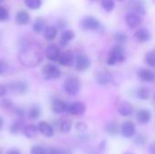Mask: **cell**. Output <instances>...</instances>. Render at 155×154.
Returning a JSON list of instances; mask_svg holds the SVG:
<instances>
[{"label":"cell","mask_w":155,"mask_h":154,"mask_svg":"<svg viewBox=\"0 0 155 154\" xmlns=\"http://www.w3.org/2000/svg\"><path fill=\"white\" fill-rule=\"evenodd\" d=\"M18 58L20 63L26 67H35L42 61V54L40 48L32 44H25L20 50Z\"/></svg>","instance_id":"6da1fadb"},{"label":"cell","mask_w":155,"mask_h":154,"mask_svg":"<svg viewBox=\"0 0 155 154\" xmlns=\"http://www.w3.org/2000/svg\"><path fill=\"white\" fill-rule=\"evenodd\" d=\"M80 27L84 31H94L99 32L103 30V25L98 19L94 16L86 15L80 21Z\"/></svg>","instance_id":"7a4b0ae2"},{"label":"cell","mask_w":155,"mask_h":154,"mask_svg":"<svg viewBox=\"0 0 155 154\" xmlns=\"http://www.w3.org/2000/svg\"><path fill=\"white\" fill-rule=\"evenodd\" d=\"M125 60V54L123 45L116 44L114 46L108 54L107 57V64L114 65L117 63H122Z\"/></svg>","instance_id":"3957f363"},{"label":"cell","mask_w":155,"mask_h":154,"mask_svg":"<svg viewBox=\"0 0 155 154\" xmlns=\"http://www.w3.org/2000/svg\"><path fill=\"white\" fill-rule=\"evenodd\" d=\"M80 89H81V83L77 77H74V76L68 77L64 84V92L71 96H74L78 94V93L80 92Z\"/></svg>","instance_id":"277c9868"},{"label":"cell","mask_w":155,"mask_h":154,"mask_svg":"<svg viewBox=\"0 0 155 154\" xmlns=\"http://www.w3.org/2000/svg\"><path fill=\"white\" fill-rule=\"evenodd\" d=\"M7 86V90H9L12 93L16 95H24L28 92L29 85L25 81H15L11 82Z\"/></svg>","instance_id":"5b68a950"},{"label":"cell","mask_w":155,"mask_h":154,"mask_svg":"<svg viewBox=\"0 0 155 154\" xmlns=\"http://www.w3.org/2000/svg\"><path fill=\"white\" fill-rule=\"evenodd\" d=\"M42 73L44 75V78L45 80H55L61 77V70L52 64H47L44 65L42 69Z\"/></svg>","instance_id":"8992f818"},{"label":"cell","mask_w":155,"mask_h":154,"mask_svg":"<svg viewBox=\"0 0 155 154\" xmlns=\"http://www.w3.org/2000/svg\"><path fill=\"white\" fill-rule=\"evenodd\" d=\"M75 69L79 72H84L87 70L91 65L90 58L83 54H77L74 56V63Z\"/></svg>","instance_id":"52a82bcc"},{"label":"cell","mask_w":155,"mask_h":154,"mask_svg":"<svg viewBox=\"0 0 155 154\" xmlns=\"http://www.w3.org/2000/svg\"><path fill=\"white\" fill-rule=\"evenodd\" d=\"M85 112H86V105L83 102H75L73 103H68L66 113L72 115L80 116V115L84 114Z\"/></svg>","instance_id":"ba28073f"},{"label":"cell","mask_w":155,"mask_h":154,"mask_svg":"<svg viewBox=\"0 0 155 154\" xmlns=\"http://www.w3.org/2000/svg\"><path fill=\"white\" fill-rule=\"evenodd\" d=\"M136 133V128L135 124L131 122V121H126L124 122L122 126H121V134L123 135L124 138H132L135 135Z\"/></svg>","instance_id":"9c48e42d"},{"label":"cell","mask_w":155,"mask_h":154,"mask_svg":"<svg viewBox=\"0 0 155 154\" xmlns=\"http://www.w3.org/2000/svg\"><path fill=\"white\" fill-rule=\"evenodd\" d=\"M74 56L75 54L73 53V51L68 50L60 54L57 62L63 66H72L74 63Z\"/></svg>","instance_id":"30bf717a"},{"label":"cell","mask_w":155,"mask_h":154,"mask_svg":"<svg viewBox=\"0 0 155 154\" xmlns=\"http://www.w3.org/2000/svg\"><path fill=\"white\" fill-rule=\"evenodd\" d=\"M60 54H61V51H60L59 47L55 44L48 45L45 51V54L46 58L52 62H56L60 56Z\"/></svg>","instance_id":"8fae6325"},{"label":"cell","mask_w":155,"mask_h":154,"mask_svg":"<svg viewBox=\"0 0 155 154\" xmlns=\"http://www.w3.org/2000/svg\"><path fill=\"white\" fill-rule=\"evenodd\" d=\"M67 107H68V103L61 99H58V98L54 99L52 102V104H51L52 111L56 114H61V113H66Z\"/></svg>","instance_id":"7c38bea8"},{"label":"cell","mask_w":155,"mask_h":154,"mask_svg":"<svg viewBox=\"0 0 155 154\" xmlns=\"http://www.w3.org/2000/svg\"><path fill=\"white\" fill-rule=\"evenodd\" d=\"M137 76L141 81L146 83H153L155 79L154 73L147 68H140L137 71Z\"/></svg>","instance_id":"4fadbf2b"},{"label":"cell","mask_w":155,"mask_h":154,"mask_svg":"<svg viewBox=\"0 0 155 154\" xmlns=\"http://www.w3.org/2000/svg\"><path fill=\"white\" fill-rule=\"evenodd\" d=\"M95 81L100 85H107L112 83L113 76L109 72H106V71L97 72L95 74Z\"/></svg>","instance_id":"5bb4252c"},{"label":"cell","mask_w":155,"mask_h":154,"mask_svg":"<svg viewBox=\"0 0 155 154\" xmlns=\"http://www.w3.org/2000/svg\"><path fill=\"white\" fill-rule=\"evenodd\" d=\"M38 132L46 138H51L54 134V130L53 126L46 122H40L38 123Z\"/></svg>","instance_id":"9a60e30c"},{"label":"cell","mask_w":155,"mask_h":154,"mask_svg":"<svg viewBox=\"0 0 155 154\" xmlns=\"http://www.w3.org/2000/svg\"><path fill=\"white\" fill-rule=\"evenodd\" d=\"M125 22L130 28L134 29L141 25L142 19L139 15L135 13H129L125 15Z\"/></svg>","instance_id":"2e32d148"},{"label":"cell","mask_w":155,"mask_h":154,"mask_svg":"<svg viewBox=\"0 0 155 154\" xmlns=\"http://www.w3.org/2000/svg\"><path fill=\"white\" fill-rule=\"evenodd\" d=\"M75 37V34L73 30L71 29H64L63 32H62V34H61V37H60V40H59V43H60V45L62 47H65L72 40H74Z\"/></svg>","instance_id":"e0dca14e"},{"label":"cell","mask_w":155,"mask_h":154,"mask_svg":"<svg viewBox=\"0 0 155 154\" xmlns=\"http://www.w3.org/2000/svg\"><path fill=\"white\" fill-rule=\"evenodd\" d=\"M136 119L141 124H147L152 120V113L147 109H141L136 113Z\"/></svg>","instance_id":"ac0fdd59"},{"label":"cell","mask_w":155,"mask_h":154,"mask_svg":"<svg viewBox=\"0 0 155 154\" xmlns=\"http://www.w3.org/2000/svg\"><path fill=\"white\" fill-rule=\"evenodd\" d=\"M118 113L124 117L131 116L134 113V106L129 102H123L118 107Z\"/></svg>","instance_id":"d6986e66"},{"label":"cell","mask_w":155,"mask_h":154,"mask_svg":"<svg viewBox=\"0 0 155 154\" xmlns=\"http://www.w3.org/2000/svg\"><path fill=\"white\" fill-rule=\"evenodd\" d=\"M15 21L19 25H27L30 21V15L25 10H20L16 13Z\"/></svg>","instance_id":"ffe728a7"},{"label":"cell","mask_w":155,"mask_h":154,"mask_svg":"<svg viewBox=\"0 0 155 154\" xmlns=\"http://www.w3.org/2000/svg\"><path fill=\"white\" fill-rule=\"evenodd\" d=\"M135 37H136V39L139 42H141V43H146V42H148V41L151 40L152 34H151L150 30L147 29V28H140L135 33Z\"/></svg>","instance_id":"44dd1931"},{"label":"cell","mask_w":155,"mask_h":154,"mask_svg":"<svg viewBox=\"0 0 155 154\" xmlns=\"http://www.w3.org/2000/svg\"><path fill=\"white\" fill-rule=\"evenodd\" d=\"M22 132H23V134L26 138L32 139V138L35 137L36 134L38 133V128L35 124H26V125L23 126Z\"/></svg>","instance_id":"7402d4cb"},{"label":"cell","mask_w":155,"mask_h":154,"mask_svg":"<svg viewBox=\"0 0 155 154\" xmlns=\"http://www.w3.org/2000/svg\"><path fill=\"white\" fill-rule=\"evenodd\" d=\"M58 34V28L54 25L45 26L44 29V36L47 41H53Z\"/></svg>","instance_id":"603a6c76"},{"label":"cell","mask_w":155,"mask_h":154,"mask_svg":"<svg viewBox=\"0 0 155 154\" xmlns=\"http://www.w3.org/2000/svg\"><path fill=\"white\" fill-rule=\"evenodd\" d=\"M134 96L139 100H148L150 97V90L145 86L138 87L134 91Z\"/></svg>","instance_id":"cb8c5ba5"},{"label":"cell","mask_w":155,"mask_h":154,"mask_svg":"<svg viewBox=\"0 0 155 154\" xmlns=\"http://www.w3.org/2000/svg\"><path fill=\"white\" fill-rule=\"evenodd\" d=\"M105 132L111 136L118 135L119 132H120V128H119L118 123L115 121H112V122L108 123L105 126Z\"/></svg>","instance_id":"d4e9b609"},{"label":"cell","mask_w":155,"mask_h":154,"mask_svg":"<svg viewBox=\"0 0 155 154\" xmlns=\"http://www.w3.org/2000/svg\"><path fill=\"white\" fill-rule=\"evenodd\" d=\"M45 27V20L43 17H37L33 24V31L35 34H40Z\"/></svg>","instance_id":"484cf974"},{"label":"cell","mask_w":155,"mask_h":154,"mask_svg":"<svg viewBox=\"0 0 155 154\" xmlns=\"http://www.w3.org/2000/svg\"><path fill=\"white\" fill-rule=\"evenodd\" d=\"M131 5H132V8L138 14H141V15L146 14L145 5L142 0H131Z\"/></svg>","instance_id":"4316f807"},{"label":"cell","mask_w":155,"mask_h":154,"mask_svg":"<svg viewBox=\"0 0 155 154\" xmlns=\"http://www.w3.org/2000/svg\"><path fill=\"white\" fill-rule=\"evenodd\" d=\"M41 115V108L37 104H34L30 107L28 116L31 120H37Z\"/></svg>","instance_id":"83f0119b"},{"label":"cell","mask_w":155,"mask_h":154,"mask_svg":"<svg viewBox=\"0 0 155 154\" xmlns=\"http://www.w3.org/2000/svg\"><path fill=\"white\" fill-rule=\"evenodd\" d=\"M23 126H24V123H23L22 120L15 121V122H14V123L10 125V127H9V132H10L12 134H16V133H18L20 131H22Z\"/></svg>","instance_id":"f1b7e54d"},{"label":"cell","mask_w":155,"mask_h":154,"mask_svg":"<svg viewBox=\"0 0 155 154\" xmlns=\"http://www.w3.org/2000/svg\"><path fill=\"white\" fill-rule=\"evenodd\" d=\"M25 5L31 10H37L42 5V0H25Z\"/></svg>","instance_id":"f546056e"},{"label":"cell","mask_w":155,"mask_h":154,"mask_svg":"<svg viewBox=\"0 0 155 154\" xmlns=\"http://www.w3.org/2000/svg\"><path fill=\"white\" fill-rule=\"evenodd\" d=\"M114 37V41H115L116 44L124 45L127 42V35L123 32H117Z\"/></svg>","instance_id":"4dcf8cb0"},{"label":"cell","mask_w":155,"mask_h":154,"mask_svg":"<svg viewBox=\"0 0 155 154\" xmlns=\"http://www.w3.org/2000/svg\"><path fill=\"white\" fill-rule=\"evenodd\" d=\"M101 5L106 12H112L114 9L115 3L114 0H101Z\"/></svg>","instance_id":"1f68e13d"},{"label":"cell","mask_w":155,"mask_h":154,"mask_svg":"<svg viewBox=\"0 0 155 154\" xmlns=\"http://www.w3.org/2000/svg\"><path fill=\"white\" fill-rule=\"evenodd\" d=\"M72 125H73L72 122L70 120L65 119V120H64V121H62L60 123V131L63 133H69L71 131Z\"/></svg>","instance_id":"d6a6232c"},{"label":"cell","mask_w":155,"mask_h":154,"mask_svg":"<svg viewBox=\"0 0 155 154\" xmlns=\"http://www.w3.org/2000/svg\"><path fill=\"white\" fill-rule=\"evenodd\" d=\"M145 63L151 66L154 67L155 66V52L154 51H150L146 54L145 55Z\"/></svg>","instance_id":"836d02e7"},{"label":"cell","mask_w":155,"mask_h":154,"mask_svg":"<svg viewBox=\"0 0 155 154\" xmlns=\"http://www.w3.org/2000/svg\"><path fill=\"white\" fill-rule=\"evenodd\" d=\"M46 154H72V152L67 149L49 148L48 150H46Z\"/></svg>","instance_id":"e575fe53"},{"label":"cell","mask_w":155,"mask_h":154,"mask_svg":"<svg viewBox=\"0 0 155 154\" xmlns=\"http://www.w3.org/2000/svg\"><path fill=\"white\" fill-rule=\"evenodd\" d=\"M13 107V103L11 100L7 99V98H3L0 101V108L4 109V110H9Z\"/></svg>","instance_id":"d590c367"},{"label":"cell","mask_w":155,"mask_h":154,"mask_svg":"<svg viewBox=\"0 0 155 154\" xmlns=\"http://www.w3.org/2000/svg\"><path fill=\"white\" fill-rule=\"evenodd\" d=\"M134 144L138 145V146H143L146 143V137L143 134H138L136 136H134Z\"/></svg>","instance_id":"8d00e7d4"},{"label":"cell","mask_w":155,"mask_h":154,"mask_svg":"<svg viewBox=\"0 0 155 154\" xmlns=\"http://www.w3.org/2000/svg\"><path fill=\"white\" fill-rule=\"evenodd\" d=\"M30 154H46V150L40 145H35L31 148Z\"/></svg>","instance_id":"74e56055"},{"label":"cell","mask_w":155,"mask_h":154,"mask_svg":"<svg viewBox=\"0 0 155 154\" xmlns=\"http://www.w3.org/2000/svg\"><path fill=\"white\" fill-rule=\"evenodd\" d=\"M8 18H9L8 11L4 6L0 5V21L4 22V21H6Z\"/></svg>","instance_id":"f35d334b"},{"label":"cell","mask_w":155,"mask_h":154,"mask_svg":"<svg viewBox=\"0 0 155 154\" xmlns=\"http://www.w3.org/2000/svg\"><path fill=\"white\" fill-rule=\"evenodd\" d=\"M14 112L19 119H23L25 116V110L23 107H16L15 108Z\"/></svg>","instance_id":"ab89813d"},{"label":"cell","mask_w":155,"mask_h":154,"mask_svg":"<svg viewBox=\"0 0 155 154\" xmlns=\"http://www.w3.org/2000/svg\"><path fill=\"white\" fill-rule=\"evenodd\" d=\"M75 128H76V130H78L79 132L84 133V132H85V131L87 130V125H86L84 123H77L75 124Z\"/></svg>","instance_id":"60d3db41"},{"label":"cell","mask_w":155,"mask_h":154,"mask_svg":"<svg viewBox=\"0 0 155 154\" xmlns=\"http://www.w3.org/2000/svg\"><path fill=\"white\" fill-rule=\"evenodd\" d=\"M8 90H7V86L5 84H0V98H3L6 95Z\"/></svg>","instance_id":"b9f144b4"},{"label":"cell","mask_w":155,"mask_h":154,"mask_svg":"<svg viewBox=\"0 0 155 154\" xmlns=\"http://www.w3.org/2000/svg\"><path fill=\"white\" fill-rule=\"evenodd\" d=\"M7 70V64L5 61H0V75L4 74Z\"/></svg>","instance_id":"7bdbcfd3"},{"label":"cell","mask_w":155,"mask_h":154,"mask_svg":"<svg viewBox=\"0 0 155 154\" xmlns=\"http://www.w3.org/2000/svg\"><path fill=\"white\" fill-rule=\"evenodd\" d=\"M6 154H21V152H20V151H19L18 149L13 148V149H9V150L6 152Z\"/></svg>","instance_id":"ee69618b"},{"label":"cell","mask_w":155,"mask_h":154,"mask_svg":"<svg viewBox=\"0 0 155 154\" xmlns=\"http://www.w3.org/2000/svg\"><path fill=\"white\" fill-rule=\"evenodd\" d=\"M105 148H106V142L103 141L99 144V150H100V152H104V151H105Z\"/></svg>","instance_id":"f6af8a7d"},{"label":"cell","mask_w":155,"mask_h":154,"mask_svg":"<svg viewBox=\"0 0 155 154\" xmlns=\"http://www.w3.org/2000/svg\"><path fill=\"white\" fill-rule=\"evenodd\" d=\"M148 151H149V152L151 154H154V144H153V143H152V144L149 145Z\"/></svg>","instance_id":"bcb514c9"},{"label":"cell","mask_w":155,"mask_h":154,"mask_svg":"<svg viewBox=\"0 0 155 154\" xmlns=\"http://www.w3.org/2000/svg\"><path fill=\"white\" fill-rule=\"evenodd\" d=\"M3 126H4V120H3V118L0 116V130L3 128Z\"/></svg>","instance_id":"7dc6e473"},{"label":"cell","mask_w":155,"mask_h":154,"mask_svg":"<svg viewBox=\"0 0 155 154\" xmlns=\"http://www.w3.org/2000/svg\"><path fill=\"white\" fill-rule=\"evenodd\" d=\"M124 154H134V152H129V151H127V152H124Z\"/></svg>","instance_id":"c3c4849f"},{"label":"cell","mask_w":155,"mask_h":154,"mask_svg":"<svg viewBox=\"0 0 155 154\" xmlns=\"http://www.w3.org/2000/svg\"><path fill=\"white\" fill-rule=\"evenodd\" d=\"M90 1H92V2H95V1H97V0H90Z\"/></svg>","instance_id":"681fc988"},{"label":"cell","mask_w":155,"mask_h":154,"mask_svg":"<svg viewBox=\"0 0 155 154\" xmlns=\"http://www.w3.org/2000/svg\"><path fill=\"white\" fill-rule=\"evenodd\" d=\"M118 1H121V2H123V1H124V0H118Z\"/></svg>","instance_id":"f907efd6"},{"label":"cell","mask_w":155,"mask_h":154,"mask_svg":"<svg viewBox=\"0 0 155 154\" xmlns=\"http://www.w3.org/2000/svg\"><path fill=\"white\" fill-rule=\"evenodd\" d=\"M0 154H1V152H0Z\"/></svg>","instance_id":"816d5d0a"}]
</instances>
